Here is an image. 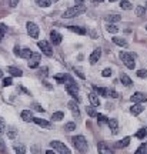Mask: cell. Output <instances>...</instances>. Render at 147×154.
Listing matches in <instances>:
<instances>
[{"mask_svg": "<svg viewBox=\"0 0 147 154\" xmlns=\"http://www.w3.org/2000/svg\"><path fill=\"white\" fill-rule=\"evenodd\" d=\"M7 130H9V131H7V136H9V138H11V140H14V138H16V130H14V128H7Z\"/></svg>", "mask_w": 147, "mask_h": 154, "instance_id": "obj_38", "label": "cell"}, {"mask_svg": "<svg viewBox=\"0 0 147 154\" xmlns=\"http://www.w3.org/2000/svg\"><path fill=\"white\" fill-rule=\"evenodd\" d=\"M63 117H64V113H61V111H56V113H53V116H52V120L53 121H60Z\"/></svg>", "mask_w": 147, "mask_h": 154, "instance_id": "obj_29", "label": "cell"}, {"mask_svg": "<svg viewBox=\"0 0 147 154\" xmlns=\"http://www.w3.org/2000/svg\"><path fill=\"white\" fill-rule=\"evenodd\" d=\"M5 33H6V26L5 24H0V42H2V38H3Z\"/></svg>", "mask_w": 147, "mask_h": 154, "instance_id": "obj_43", "label": "cell"}, {"mask_svg": "<svg viewBox=\"0 0 147 154\" xmlns=\"http://www.w3.org/2000/svg\"><path fill=\"white\" fill-rule=\"evenodd\" d=\"M110 96H111V97H114V99H116V97H119V94H117V91H116V90H110Z\"/></svg>", "mask_w": 147, "mask_h": 154, "instance_id": "obj_45", "label": "cell"}, {"mask_svg": "<svg viewBox=\"0 0 147 154\" xmlns=\"http://www.w3.org/2000/svg\"><path fill=\"white\" fill-rule=\"evenodd\" d=\"M97 120H99L100 124H104V123H107V121H109V119H107L106 116H103V114H97Z\"/></svg>", "mask_w": 147, "mask_h": 154, "instance_id": "obj_39", "label": "cell"}, {"mask_svg": "<svg viewBox=\"0 0 147 154\" xmlns=\"http://www.w3.org/2000/svg\"><path fill=\"white\" fill-rule=\"evenodd\" d=\"M107 20L111 23L119 22V20H121V16H120V14H116V13H110L109 16H107Z\"/></svg>", "mask_w": 147, "mask_h": 154, "instance_id": "obj_26", "label": "cell"}, {"mask_svg": "<svg viewBox=\"0 0 147 154\" xmlns=\"http://www.w3.org/2000/svg\"><path fill=\"white\" fill-rule=\"evenodd\" d=\"M84 3V0H76V5H83Z\"/></svg>", "mask_w": 147, "mask_h": 154, "instance_id": "obj_50", "label": "cell"}, {"mask_svg": "<svg viewBox=\"0 0 147 154\" xmlns=\"http://www.w3.org/2000/svg\"><path fill=\"white\" fill-rule=\"evenodd\" d=\"M107 124H109L110 130H111L113 134H117V133H119V121L116 120V119H110V120L107 121Z\"/></svg>", "mask_w": 147, "mask_h": 154, "instance_id": "obj_15", "label": "cell"}, {"mask_svg": "<svg viewBox=\"0 0 147 154\" xmlns=\"http://www.w3.org/2000/svg\"><path fill=\"white\" fill-rule=\"evenodd\" d=\"M137 77H140V79H146L147 77V70H144V69L139 70V72H137Z\"/></svg>", "mask_w": 147, "mask_h": 154, "instance_id": "obj_41", "label": "cell"}, {"mask_svg": "<svg viewBox=\"0 0 147 154\" xmlns=\"http://www.w3.org/2000/svg\"><path fill=\"white\" fill-rule=\"evenodd\" d=\"M20 117H22L23 121H26V123H30V121H33V113L30 110H23L22 113H20Z\"/></svg>", "mask_w": 147, "mask_h": 154, "instance_id": "obj_16", "label": "cell"}, {"mask_svg": "<svg viewBox=\"0 0 147 154\" xmlns=\"http://www.w3.org/2000/svg\"><path fill=\"white\" fill-rule=\"evenodd\" d=\"M76 128V124L73 123V121H70V123H66L64 124V130L66 131H73Z\"/></svg>", "mask_w": 147, "mask_h": 154, "instance_id": "obj_33", "label": "cell"}, {"mask_svg": "<svg viewBox=\"0 0 147 154\" xmlns=\"http://www.w3.org/2000/svg\"><path fill=\"white\" fill-rule=\"evenodd\" d=\"M111 40H113V43L120 46V47H127V42L123 37H113Z\"/></svg>", "mask_w": 147, "mask_h": 154, "instance_id": "obj_23", "label": "cell"}, {"mask_svg": "<svg viewBox=\"0 0 147 154\" xmlns=\"http://www.w3.org/2000/svg\"><path fill=\"white\" fill-rule=\"evenodd\" d=\"M39 63H40V54L39 53H33L32 57L29 59V67L30 69H36L39 66Z\"/></svg>", "mask_w": 147, "mask_h": 154, "instance_id": "obj_10", "label": "cell"}, {"mask_svg": "<svg viewBox=\"0 0 147 154\" xmlns=\"http://www.w3.org/2000/svg\"><path fill=\"white\" fill-rule=\"evenodd\" d=\"M11 84H13L11 77H6V79H3V86H5V87H7V86H11Z\"/></svg>", "mask_w": 147, "mask_h": 154, "instance_id": "obj_40", "label": "cell"}, {"mask_svg": "<svg viewBox=\"0 0 147 154\" xmlns=\"http://www.w3.org/2000/svg\"><path fill=\"white\" fill-rule=\"evenodd\" d=\"M97 150H99V153H100V154H114V153H113V150L110 149V147L104 143V141H100V143H99Z\"/></svg>", "mask_w": 147, "mask_h": 154, "instance_id": "obj_11", "label": "cell"}, {"mask_svg": "<svg viewBox=\"0 0 147 154\" xmlns=\"http://www.w3.org/2000/svg\"><path fill=\"white\" fill-rule=\"evenodd\" d=\"M120 7H121L123 10H130L131 7H133V5H131L129 0H121V2H120Z\"/></svg>", "mask_w": 147, "mask_h": 154, "instance_id": "obj_25", "label": "cell"}, {"mask_svg": "<svg viewBox=\"0 0 147 154\" xmlns=\"http://www.w3.org/2000/svg\"><path fill=\"white\" fill-rule=\"evenodd\" d=\"M46 154H55V151H52V150H47V151H46Z\"/></svg>", "mask_w": 147, "mask_h": 154, "instance_id": "obj_51", "label": "cell"}, {"mask_svg": "<svg viewBox=\"0 0 147 154\" xmlns=\"http://www.w3.org/2000/svg\"><path fill=\"white\" fill-rule=\"evenodd\" d=\"M55 80H56L57 83H66V84H67V83L74 82V80H73V79L69 76V74H66V73H60V74H56V76H55Z\"/></svg>", "mask_w": 147, "mask_h": 154, "instance_id": "obj_8", "label": "cell"}, {"mask_svg": "<svg viewBox=\"0 0 147 154\" xmlns=\"http://www.w3.org/2000/svg\"><path fill=\"white\" fill-rule=\"evenodd\" d=\"M120 80H121V83L124 84L126 87H130L131 84H133V82H131V79H130L129 76H127L126 73H121V74H120Z\"/></svg>", "mask_w": 147, "mask_h": 154, "instance_id": "obj_21", "label": "cell"}, {"mask_svg": "<svg viewBox=\"0 0 147 154\" xmlns=\"http://www.w3.org/2000/svg\"><path fill=\"white\" fill-rule=\"evenodd\" d=\"M26 29H27V33H29V36H30V37H33V38H37L39 37L40 29H39V26L36 24V23L27 22V24H26Z\"/></svg>", "mask_w": 147, "mask_h": 154, "instance_id": "obj_5", "label": "cell"}, {"mask_svg": "<svg viewBox=\"0 0 147 154\" xmlns=\"http://www.w3.org/2000/svg\"><path fill=\"white\" fill-rule=\"evenodd\" d=\"M71 141H73L74 147H76L80 153H87L89 144H87V140L84 138V136H74V137L71 138Z\"/></svg>", "mask_w": 147, "mask_h": 154, "instance_id": "obj_2", "label": "cell"}, {"mask_svg": "<svg viewBox=\"0 0 147 154\" xmlns=\"http://www.w3.org/2000/svg\"><path fill=\"white\" fill-rule=\"evenodd\" d=\"M33 121H34V123H36L37 126L44 127V128H50V126H52V124H50L49 121L43 120V119H39V117H34V119H33Z\"/></svg>", "mask_w": 147, "mask_h": 154, "instance_id": "obj_20", "label": "cell"}, {"mask_svg": "<svg viewBox=\"0 0 147 154\" xmlns=\"http://www.w3.org/2000/svg\"><path fill=\"white\" fill-rule=\"evenodd\" d=\"M69 27V30H71V32H76V33L79 34H86V30L82 27H77V26H73V24H70V26H67Z\"/></svg>", "mask_w": 147, "mask_h": 154, "instance_id": "obj_27", "label": "cell"}, {"mask_svg": "<svg viewBox=\"0 0 147 154\" xmlns=\"http://www.w3.org/2000/svg\"><path fill=\"white\" fill-rule=\"evenodd\" d=\"M100 56H102V50H100V49H96L92 53V54H90V57H89L90 64H96V63L99 61V59H100Z\"/></svg>", "mask_w": 147, "mask_h": 154, "instance_id": "obj_14", "label": "cell"}, {"mask_svg": "<svg viewBox=\"0 0 147 154\" xmlns=\"http://www.w3.org/2000/svg\"><path fill=\"white\" fill-rule=\"evenodd\" d=\"M134 154H147V143L142 144V146L137 149V151Z\"/></svg>", "mask_w": 147, "mask_h": 154, "instance_id": "obj_32", "label": "cell"}, {"mask_svg": "<svg viewBox=\"0 0 147 154\" xmlns=\"http://www.w3.org/2000/svg\"><path fill=\"white\" fill-rule=\"evenodd\" d=\"M109 2H110V3H113V2H116V0H109Z\"/></svg>", "mask_w": 147, "mask_h": 154, "instance_id": "obj_53", "label": "cell"}, {"mask_svg": "<svg viewBox=\"0 0 147 154\" xmlns=\"http://www.w3.org/2000/svg\"><path fill=\"white\" fill-rule=\"evenodd\" d=\"M129 144H130V137H124V138H123V140H121V141L119 143V146H120V147H127Z\"/></svg>", "mask_w": 147, "mask_h": 154, "instance_id": "obj_37", "label": "cell"}, {"mask_svg": "<svg viewBox=\"0 0 147 154\" xmlns=\"http://www.w3.org/2000/svg\"><path fill=\"white\" fill-rule=\"evenodd\" d=\"M9 3H10L11 7H16L17 3H19V0H9Z\"/></svg>", "mask_w": 147, "mask_h": 154, "instance_id": "obj_46", "label": "cell"}, {"mask_svg": "<svg viewBox=\"0 0 147 154\" xmlns=\"http://www.w3.org/2000/svg\"><path fill=\"white\" fill-rule=\"evenodd\" d=\"M93 88H94V91L97 94H100V96H103V97H107L110 93L109 88H104V87H99V86H93Z\"/></svg>", "mask_w": 147, "mask_h": 154, "instance_id": "obj_19", "label": "cell"}, {"mask_svg": "<svg viewBox=\"0 0 147 154\" xmlns=\"http://www.w3.org/2000/svg\"><path fill=\"white\" fill-rule=\"evenodd\" d=\"M50 147H52V149H55L56 151L60 153V154H71L70 149H69L66 144L60 143V141H52V143H50Z\"/></svg>", "mask_w": 147, "mask_h": 154, "instance_id": "obj_4", "label": "cell"}, {"mask_svg": "<svg viewBox=\"0 0 147 154\" xmlns=\"http://www.w3.org/2000/svg\"><path fill=\"white\" fill-rule=\"evenodd\" d=\"M84 11H86V6L76 5V6H73V7H70V9H67V10L63 13V17H64V19H73V17L79 16V14H82Z\"/></svg>", "mask_w": 147, "mask_h": 154, "instance_id": "obj_1", "label": "cell"}, {"mask_svg": "<svg viewBox=\"0 0 147 154\" xmlns=\"http://www.w3.org/2000/svg\"><path fill=\"white\" fill-rule=\"evenodd\" d=\"M103 0H92V3L93 5H99V3H102Z\"/></svg>", "mask_w": 147, "mask_h": 154, "instance_id": "obj_49", "label": "cell"}, {"mask_svg": "<svg viewBox=\"0 0 147 154\" xmlns=\"http://www.w3.org/2000/svg\"><path fill=\"white\" fill-rule=\"evenodd\" d=\"M2 77H3V72H2V70H0V79H2Z\"/></svg>", "mask_w": 147, "mask_h": 154, "instance_id": "obj_52", "label": "cell"}, {"mask_svg": "<svg viewBox=\"0 0 147 154\" xmlns=\"http://www.w3.org/2000/svg\"><path fill=\"white\" fill-rule=\"evenodd\" d=\"M67 107L71 110V113H73V116H74V117H80V110H79L77 101H74V100L69 101V103H67Z\"/></svg>", "mask_w": 147, "mask_h": 154, "instance_id": "obj_12", "label": "cell"}, {"mask_svg": "<svg viewBox=\"0 0 147 154\" xmlns=\"http://www.w3.org/2000/svg\"><path fill=\"white\" fill-rule=\"evenodd\" d=\"M36 3H37V6H40V7H49L53 2L52 0H34Z\"/></svg>", "mask_w": 147, "mask_h": 154, "instance_id": "obj_28", "label": "cell"}, {"mask_svg": "<svg viewBox=\"0 0 147 154\" xmlns=\"http://www.w3.org/2000/svg\"><path fill=\"white\" fill-rule=\"evenodd\" d=\"M32 51H30V49H22L20 50V57H23V59H24V60H29V59H30V57H32Z\"/></svg>", "mask_w": 147, "mask_h": 154, "instance_id": "obj_24", "label": "cell"}, {"mask_svg": "<svg viewBox=\"0 0 147 154\" xmlns=\"http://www.w3.org/2000/svg\"><path fill=\"white\" fill-rule=\"evenodd\" d=\"M50 40H52L53 46H59L61 43V34L59 32H56V30H52L50 32Z\"/></svg>", "mask_w": 147, "mask_h": 154, "instance_id": "obj_9", "label": "cell"}, {"mask_svg": "<svg viewBox=\"0 0 147 154\" xmlns=\"http://www.w3.org/2000/svg\"><path fill=\"white\" fill-rule=\"evenodd\" d=\"M144 13H146V7H143V6H139V7H136V14L139 17L144 16Z\"/></svg>", "mask_w": 147, "mask_h": 154, "instance_id": "obj_34", "label": "cell"}, {"mask_svg": "<svg viewBox=\"0 0 147 154\" xmlns=\"http://www.w3.org/2000/svg\"><path fill=\"white\" fill-rule=\"evenodd\" d=\"M136 137L139 138V140H144V137H147L146 136V128H140V130L136 133Z\"/></svg>", "mask_w": 147, "mask_h": 154, "instance_id": "obj_31", "label": "cell"}, {"mask_svg": "<svg viewBox=\"0 0 147 154\" xmlns=\"http://www.w3.org/2000/svg\"><path fill=\"white\" fill-rule=\"evenodd\" d=\"M74 73H76L77 76L80 77V79H84V74H83V73H82V72H80V70H74Z\"/></svg>", "mask_w": 147, "mask_h": 154, "instance_id": "obj_48", "label": "cell"}, {"mask_svg": "<svg viewBox=\"0 0 147 154\" xmlns=\"http://www.w3.org/2000/svg\"><path fill=\"white\" fill-rule=\"evenodd\" d=\"M107 32H109V33L116 34L117 32H119V27H117L116 24H109V26H107Z\"/></svg>", "mask_w": 147, "mask_h": 154, "instance_id": "obj_35", "label": "cell"}, {"mask_svg": "<svg viewBox=\"0 0 147 154\" xmlns=\"http://www.w3.org/2000/svg\"><path fill=\"white\" fill-rule=\"evenodd\" d=\"M20 50H22V49H20L19 46H16V47H14V50H13V51H14V54H16V56H19V54H20Z\"/></svg>", "mask_w": 147, "mask_h": 154, "instance_id": "obj_47", "label": "cell"}, {"mask_svg": "<svg viewBox=\"0 0 147 154\" xmlns=\"http://www.w3.org/2000/svg\"><path fill=\"white\" fill-rule=\"evenodd\" d=\"M89 101H90V104L93 107H99L100 106V99H99V94L96 91H92V93L89 94Z\"/></svg>", "mask_w": 147, "mask_h": 154, "instance_id": "obj_13", "label": "cell"}, {"mask_svg": "<svg viewBox=\"0 0 147 154\" xmlns=\"http://www.w3.org/2000/svg\"><path fill=\"white\" fill-rule=\"evenodd\" d=\"M120 59L121 61L124 63V66L127 69H130L133 70L134 67H136V61H134V56L131 54V53H126V51H120Z\"/></svg>", "mask_w": 147, "mask_h": 154, "instance_id": "obj_3", "label": "cell"}, {"mask_svg": "<svg viewBox=\"0 0 147 154\" xmlns=\"http://www.w3.org/2000/svg\"><path fill=\"white\" fill-rule=\"evenodd\" d=\"M144 128H146V136H147V127H144Z\"/></svg>", "mask_w": 147, "mask_h": 154, "instance_id": "obj_55", "label": "cell"}, {"mask_svg": "<svg viewBox=\"0 0 147 154\" xmlns=\"http://www.w3.org/2000/svg\"><path fill=\"white\" fill-rule=\"evenodd\" d=\"M86 111H87V114L90 116V117H97V111L94 110L93 106H87V107H86Z\"/></svg>", "mask_w": 147, "mask_h": 154, "instance_id": "obj_30", "label": "cell"}, {"mask_svg": "<svg viewBox=\"0 0 147 154\" xmlns=\"http://www.w3.org/2000/svg\"><path fill=\"white\" fill-rule=\"evenodd\" d=\"M146 10H147V5H146Z\"/></svg>", "mask_w": 147, "mask_h": 154, "instance_id": "obj_56", "label": "cell"}, {"mask_svg": "<svg viewBox=\"0 0 147 154\" xmlns=\"http://www.w3.org/2000/svg\"><path fill=\"white\" fill-rule=\"evenodd\" d=\"M130 100L134 104H136V103H144V101H147V94L142 93V91H137V93H134L131 96Z\"/></svg>", "mask_w": 147, "mask_h": 154, "instance_id": "obj_7", "label": "cell"}, {"mask_svg": "<svg viewBox=\"0 0 147 154\" xmlns=\"http://www.w3.org/2000/svg\"><path fill=\"white\" fill-rule=\"evenodd\" d=\"M102 76L103 77H110L111 76V69H104L103 72H102Z\"/></svg>", "mask_w": 147, "mask_h": 154, "instance_id": "obj_42", "label": "cell"}, {"mask_svg": "<svg viewBox=\"0 0 147 154\" xmlns=\"http://www.w3.org/2000/svg\"><path fill=\"white\" fill-rule=\"evenodd\" d=\"M33 109H34V110H37V111H42V113H43V107H40V106L39 104H33Z\"/></svg>", "mask_w": 147, "mask_h": 154, "instance_id": "obj_44", "label": "cell"}, {"mask_svg": "<svg viewBox=\"0 0 147 154\" xmlns=\"http://www.w3.org/2000/svg\"><path fill=\"white\" fill-rule=\"evenodd\" d=\"M37 46L40 47V50H42V53L43 54H46L47 57H52L53 56V49H52V46H50L46 40H42V42H39Z\"/></svg>", "mask_w": 147, "mask_h": 154, "instance_id": "obj_6", "label": "cell"}, {"mask_svg": "<svg viewBox=\"0 0 147 154\" xmlns=\"http://www.w3.org/2000/svg\"><path fill=\"white\" fill-rule=\"evenodd\" d=\"M143 110H144V106H142V103H136V106H131L130 113L133 116H139Z\"/></svg>", "mask_w": 147, "mask_h": 154, "instance_id": "obj_17", "label": "cell"}, {"mask_svg": "<svg viewBox=\"0 0 147 154\" xmlns=\"http://www.w3.org/2000/svg\"><path fill=\"white\" fill-rule=\"evenodd\" d=\"M13 149H14L16 154H26V147H24L23 144L14 143V144H13Z\"/></svg>", "mask_w": 147, "mask_h": 154, "instance_id": "obj_22", "label": "cell"}, {"mask_svg": "<svg viewBox=\"0 0 147 154\" xmlns=\"http://www.w3.org/2000/svg\"><path fill=\"white\" fill-rule=\"evenodd\" d=\"M52 2H53V3H56V2H59V0H52Z\"/></svg>", "mask_w": 147, "mask_h": 154, "instance_id": "obj_54", "label": "cell"}, {"mask_svg": "<svg viewBox=\"0 0 147 154\" xmlns=\"http://www.w3.org/2000/svg\"><path fill=\"white\" fill-rule=\"evenodd\" d=\"M7 72L10 76H14V77H22L23 76V72L20 69H17V67H13V66H9L7 67Z\"/></svg>", "mask_w": 147, "mask_h": 154, "instance_id": "obj_18", "label": "cell"}, {"mask_svg": "<svg viewBox=\"0 0 147 154\" xmlns=\"http://www.w3.org/2000/svg\"><path fill=\"white\" fill-rule=\"evenodd\" d=\"M6 131V123L3 120V117H0V136H3Z\"/></svg>", "mask_w": 147, "mask_h": 154, "instance_id": "obj_36", "label": "cell"}]
</instances>
